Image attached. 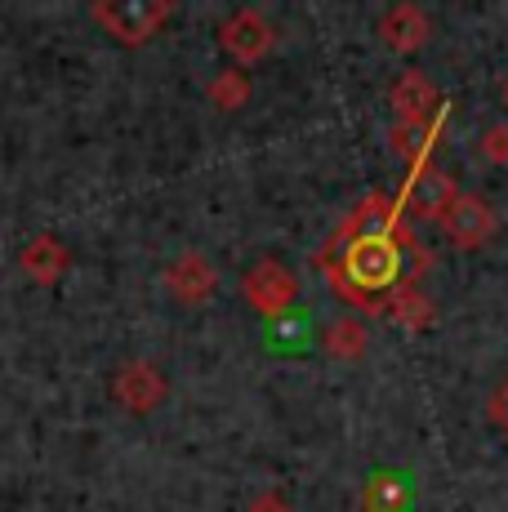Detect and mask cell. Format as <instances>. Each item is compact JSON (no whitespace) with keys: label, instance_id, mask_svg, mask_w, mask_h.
Wrapping results in <instances>:
<instances>
[{"label":"cell","instance_id":"7c38bea8","mask_svg":"<svg viewBox=\"0 0 508 512\" xmlns=\"http://www.w3.org/2000/svg\"><path fill=\"white\" fill-rule=\"evenodd\" d=\"M18 263H23V272L32 281L54 285L67 272V263H72V259H67V250L54 241V236H36V241L23 245V259H18Z\"/></svg>","mask_w":508,"mask_h":512},{"label":"cell","instance_id":"4fadbf2b","mask_svg":"<svg viewBox=\"0 0 508 512\" xmlns=\"http://www.w3.org/2000/svg\"><path fill=\"white\" fill-rule=\"evenodd\" d=\"M361 508L366 512H410V481L402 472H375L361 490Z\"/></svg>","mask_w":508,"mask_h":512},{"label":"cell","instance_id":"d6986e66","mask_svg":"<svg viewBox=\"0 0 508 512\" xmlns=\"http://www.w3.org/2000/svg\"><path fill=\"white\" fill-rule=\"evenodd\" d=\"M504 103H508V85H504Z\"/></svg>","mask_w":508,"mask_h":512},{"label":"cell","instance_id":"ac0fdd59","mask_svg":"<svg viewBox=\"0 0 508 512\" xmlns=\"http://www.w3.org/2000/svg\"><path fill=\"white\" fill-rule=\"evenodd\" d=\"M250 512H290V508H286V499L281 495H259V504H254Z\"/></svg>","mask_w":508,"mask_h":512},{"label":"cell","instance_id":"2e32d148","mask_svg":"<svg viewBox=\"0 0 508 512\" xmlns=\"http://www.w3.org/2000/svg\"><path fill=\"white\" fill-rule=\"evenodd\" d=\"M246 94H250V85H246V76H223V81H214V98H219V107H241L246 103Z\"/></svg>","mask_w":508,"mask_h":512},{"label":"cell","instance_id":"52a82bcc","mask_svg":"<svg viewBox=\"0 0 508 512\" xmlns=\"http://www.w3.org/2000/svg\"><path fill=\"white\" fill-rule=\"evenodd\" d=\"M393 107L397 125H433L446 112V98H437L433 81L424 72H402L393 85Z\"/></svg>","mask_w":508,"mask_h":512},{"label":"cell","instance_id":"30bf717a","mask_svg":"<svg viewBox=\"0 0 508 512\" xmlns=\"http://www.w3.org/2000/svg\"><path fill=\"white\" fill-rule=\"evenodd\" d=\"M384 312H388V317H393L402 330H428V326H433V317H437V312H433V299H428V294L419 290L415 281H402V285H397V290L388 294Z\"/></svg>","mask_w":508,"mask_h":512},{"label":"cell","instance_id":"8992f818","mask_svg":"<svg viewBox=\"0 0 508 512\" xmlns=\"http://www.w3.org/2000/svg\"><path fill=\"white\" fill-rule=\"evenodd\" d=\"M272 41H277V32H272V23L259 9H237V14H228L219 23V45L228 49L237 63H259L272 49Z\"/></svg>","mask_w":508,"mask_h":512},{"label":"cell","instance_id":"9c48e42d","mask_svg":"<svg viewBox=\"0 0 508 512\" xmlns=\"http://www.w3.org/2000/svg\"><path fill=\"white\" fill-rule=\"evenodd\" d=\"M116 401H121L125 410H134V415H148L152 406H161L165 401V379L156 374L152 361H134V366H125L116 374Z\"/></svg>","mask_w":508,"mask_h":512},{"label":"cell","instance_id":"6da1fadb","mask_svg":"<svg viewBox=\"0 0 508 512\" xmlns=\"http://www.w3.org/2000/svg\"><path fill=\"white\" fill-rule=\"evenodd\" d=\"M410 259H415V268H424L428 254L419 250L415 232L402 223L397 232H384V236H335L321 250V272L330 277V290L339 299L370 312H384L388 294L402 281H410L406 272Z\"/></svg>","mask_w":508,"mask_h":512},{"label":"cell","instance_id":"5bb4252c","mask_svg":"<svg viewBox=\"0 0 508 512\" xmlns=\"http://www.w3.org/2000/svg\"><path fill=\"white\" fill-rule=\"evenodd\" d=\"M321 343H326V352L335 361H361L366 357V343H370V334H366V326L361 321H353V317H335L326 326V334H321Z\"/></svg>","mask_w":508,"mask_h":512},{"label":"cell","instance_id":"7a4b0ae2","mask_svg":"<svg viewBox=\"0 0 508 512\" xmlns=\"http://www.w3.org/2000/svg\"><path fill=\"white\" fill-rule=\"evenodd\" d=\"M174 9L161 0H107V5H90V18L116 36L121 45H143L156 36V27L170 18Z\"/></svg>","mask_w":508,"mask_h":512},{"label":"cell","instance_id":"e0dca14e","mask_svg":"<svg viewBox=\"0 0 508 512\" xmlns=\"http://www.w3.org/2000/svg\"><path fill=\"white\" fill-rule=\"evenodd\" d=\"M486 419H491L495 428H500L504 437H508V379L491 392V401H486Z\"/></svg>","mask_w":508,"mask_h":512},{"label":"cell","instance_id":"ba28073f","mask_svg":"<svg viewBox=\"0 0 508 512\" xmlns=\"http://www.w3.org/2000/svg\"><path fill=\"white\" fill-rule=\"evenodd\" d=\"M379 36H384V45L397 49V54H415V49L428 45L433 23H428V14L419 5H393L379 18Z\"/></svg>","mask_w":508,"mask_h":512},{"label":"cell","instance_id":"5b68a950","mask_svg":"<svg viewBox=\"0 0 508 512\" xmlns=\"http://www.w3.org/2000/svg\"><path fill=\"white\" fill-rule=\"evenodd\" d=\"M500 228V219H495L491 201H482L477 192H459L455 205L442 214V232L451 236L455 245H464V250H477V245H486Z\"/></svg>","mask_w":508,"mask_h":512},{"label":"cell","instance_id":"8fae6325","mask_svg":"<svg viewBox=\"0 0 508 512\" xmlns=\"http://www.w3.org/2000/svg\"><path fill=\"white\" fill-rule=\"evenodd\" d=\"M165 281H170V294H179V299H188V303H201L214 294V268L201 254H183V259L165 272Z\"/></svg>","mask_w":508,"mask_h":512},{"label":"cell","instance_id":"3957f363","mask_svg":"<svg viewBox=\"0 0 508 512\" xmlns=\"http://www.w3.org/2000/svg\"><path fill=\"white\" fill-rule=\"evenodd\" d=\"M455 196H459V187L455 179L442 170V165H433V161H424V165H415L410 170V179L402 187V210H410L415 219H437L442 223V214L455 205Z\"/></svg>","mask_w":508,"mask_h":512},{"label":"cell","instance_id":"277c9868","mask_svg":"<svg viewBox=\"0 0 508 512\" xmlns=\"http://www.w3.org/2000/svg\"><path fill=\"white\" fill-rule=\"evenodd\" d=\"M241 294H246L250 308H259L263 317H281V312L295 303L299 281H295V272H290L286 263L263 259L259 268H250L246 277H241Z\"/></svg>","mask_w":508,"mask_h":512},{"label":"cell","instance_id":"9a60e30c","mask_svg":"<svg viewBox=\"0 0 508 512\" xmlns=\"http://www.w3.org/2000/svg\"><path fill=\"white\" fill-rule=\"evenodd\" d=\"M477 152H482V161H491V165H508V121L491 125V130L482 134V143H477Z\"/></svg>","mask_w":508,"mask_h":512}]
</instances>
